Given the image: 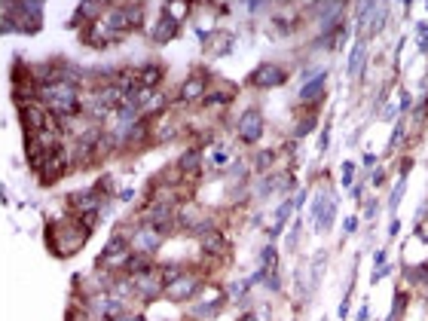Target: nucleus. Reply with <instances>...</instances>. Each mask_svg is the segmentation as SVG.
Here are the masks:
<instances>
[{
	"mask_svg": "<svg viewBox=\"0 0 428 321\" xmlns=\"http://www.w3.org/2000/svg\"><path fill=\"white\" fill-rule=\"evenodd\" d=\"M89 229L77 224V217H64V220H49L46 224V248L55 254V257H73L83 245L89 242Z\"/></svg>",
	"mask_w": 428,
	"mask_h": 321,
	"instance_id": "obj_1",
	"label": "nucleus"
},
{
	"mask_svg": "<svg viewBox=\"0 0 428 321\" xmlns=\"http://www.w3.org/2000/svg\"><path fill=\"white\" fill-rule=\"evenodd\" d=\"M324 266H328V251H319L312 260V288H319L324 279Z\"/></svg>",
	"mask_w": 428,
	"mask_h": 321,
	"instance_id": "obj_20",
	"label": "nucleus"
},
{
	"mask_svg": "<svg viewBox=\"0 0 428 321\" xmlns=\"http://www.w3.org/2000/svg\"><path fill=\"white\" fill-rule=\"evenodd\" d=\"M404 128H407V119H401V123H398V126H395V135H392V144H388V147H392V150H395V147H398V144H401V141H404Z\"/></svg>",
	"mask_w": 428,
	"mask_h": 321,
	"instance_id": "obj_28",
	"label": "nucleus"
},
{
	"mask_svg": "<svg viewBox=\"0 0 428 321\" xmlns=\"http://www.w3.org/2000/svg\"><path fill=\"white\" fill-rule=\"evenodd\" d=\"M162 13H169L174 22H184V18L190 16V6L181 4V0H174V4H165V6H162Z\"/></svg>",
	"mask_w": 428,
	"mask_h": 321,
	"instance_id": "obj_22",
	"label": "nucleus"
},
{
	"mask_svg": "<svg viewBox=\"0 0 428 321\" xmlns=\"http://www.w3.org/2000/svg\"><path fill=\"white\" fill-rule=\"evenodd\" d=\"M275 159H278V150H260V153L254 156V165H257L260 171H266V169H269V165H273Z\"/></svg>",
	"mask_w": 428,
	"mask_h": 321,
	"instance_id": "obj_24",
	"label": "nucleus"
},
{
	"mask_svg": "<svg viewBox=\"0 0 428 321\" xmlns=\"http://www.w3.org/2000/svg\"><path fill=\"white\" fill-rule=\"evenodd\" d=\"M287 83V71L275 61H263L251 71V86L254 89H275V86H285Z\"/></svg>",
	"mask_w": 428,
	"mask_h": 321,
	"instance_id": "obj_6",
	"label": "nucleus"
},
{
	"mask_svg": "<svg viewBox=\"0 0 428 321\" xmlns=\"http://www.w3.org/2000/svg\"><path fill=\"white\" fill-rule=\"evenodd\" d=\"M105 202H107V199L101 196L95 187L77 190V193H71V196H68V214H83V211H98V214H101Z\"/></svg>",
	"mask_w": 428,
	"mask_h": 321,
	"instance_id": "obj_11",
	"label": "nucleus"
},
{
	"mask_svg": "<svg viewBox=\"0 0 428 321\" xmlns=\"http://www.w3.org/2000/svg\"><path fill=\"white\" fill-rule=\"evenodd\" d=\"M132 196H135V190H123V193H119V199H123V202H132Z\"/></svg>",
	"mask_w": 428,
	"mask_h": 321,
	"instance_id": "obj_35",
	"label": "nucleus"
},
{
	"mask_svg": "<svg viewBox=\"0 0 428 321\" xmlns=\"http://www.w3.org/2000/svg\"><path fill=\"white\" fill-rule=\"evenodd\" d=\"M324 86H328V71L319 68L309 80L303 83V89H300V101H303L306 107H309V104H319V101H324Z\"/></svg>",
	"mask_w": 428,
	"mask_h": 321,
	"instance_id": "obj_12",
	"label": "nucleus"
},
{
	"mask_svg": "<svg viewBox=\"0 0 428 321\" xmlns=\"http://www.w3.org/2000/svg\"><path fill=\"white\" fill-rule=\"evenodd\" d=\"M413 284H422V281H428V263H422V266H416V269H410V275H407Z\"/></svg>",
	"mask_w": 428,
	"mask_h": 321,
	"instance_id": "obj_26",
	"label": "nucleus"
},
{
	"mask_svg": "<svg viewBox=\"0 0 428 321\" xmlns=\"http://www.w3.org/2000/svg\"><path fill=\"white\" fill-rule=\"evenodd\" d=\"M135 284V297L138 300H160L162 293H165V279H162V269L156 266L153 272H147V275H138V279H132Z\"/></svg>",
	"mask_w": 428,
	"mask_h": 321,
	"instance_id": "obj_10",
	"label": "nucleus"
},
{
	"mask_svg": "<svg viewBox=\"0 0 428 321\" xmlns=\"http://www.w3.org/2000/svg\"><path fill=\"white\" fill-rule=\"evenodd\" d=\"M117 321H144V315H135V312H126V315H119Z\"/></svg>",
	"mask_w": 428,
	"mask_h": 321,
	"instance_id": "obj_34",
	"label": "nucleus"
},
{
	"mask_svg": "<svg viewBox=\"0 0 428 321\" xmlns=\"http://www.w3.org/2000/svg\"><path fill=\"white\" fill-rule=\"evenodd\" d=\"M165 80V68L162 64H144V68H138V83H141V89L147 92H156V86Z\"/></svg>",
	"mask_w": 428,
	"mask_h": 321,
	"instance_id": "obj_17",
	"label": "nucleus"
},
{
	"mask_svg": "<svg viewBox=\"0 0 428 321\" xmlns=\"http://www.w3.org/2000/svg\"><path fill=\"white\" fill-rule=\"evenodd\" d=\"M4 18L13 22L16 31L22 34H37L43 28V6L40 4H4Z\"/></svg>",
	"mask_w": 428,
	"mask_h": 321,
	"instance_id": "obj_2",
	"label": "nucleus"
},
{
	"mask_svg": "<svg viewBox=\"0 0 428 321\" xmlns=\"http://www.w3.org/2000/svg\"><path fill=\"white\" fill-rule=\"evenodd\" d=\"M404 187H407V174H401V181H398V187L392 190V199H388V208H398V202H401V193H404Z\"/></svg>",
	"mask_w": 428,
	"mask_h": 321,
	"instance_id": "obj_25",
	"label": "nucleus"
},
{
	"mask_svg": "<svg viewBox=\"0 0 428 321\" xmlns=\"http://www.w3.org/2000/svg\"><path fill=\"white\" fill-rule=\"evenodd\" d=\"M425 107H428V101H425Z\"/></svg>",
	"mask_w": 428,
	"mask_h": 321,
	"instance_id": "obj_37",
	"label": "nucleus"
},
{
	"mask_svg": "<svg viewBox=\"0 0 428 321\" xmlns=\"http://www.w3.org/2000/svg\"><path fill=\"white\" fill-rule=\"evenodd\" d=\"M410 104H413L410 92H401V110H404V114H407V110H410Z\"/></svg>",
	"mask_w": 428,
	"mask_h": 321,
	"instance_id": "obj_31",
	"label": "nucleus"
},
{
	"mask_svg": "<svg viewBox=\"0 0 428 321\" xmlns=\"http://www.w3.org/2000/svg\"><path fill=\"white\" fill-rule=\"evenodd\" d=\"M236 98V86L232 83H223V80H211V89L206 95V104H230Z\"/></svg>",
	"mask_w": 428,
	"mask_h": 321,
	"instance_id": "obj_16",
	"label": "nucleus"
},
{
	"mask_svg": "<svg viewBox=\"0 0 428 321\" xmlns=\"http://www.w3.org/2000/svg\"><path fill=\"white\" fill-rule=\"evenodd\" d=\"M236 135H239L242 144H257L260 138H263V114H260L257 107H248L236 123Z\"/></svg>",
	"mask_w": 428,
	"mask_h": 321,
	"instance_id": "obj_9",
	"label": "nucleus"
},
{
	"mask_svg": "<svg viewBox=\"0 0 428 321\" xmlns=\"http://www.w3.org/2000/svg\"><path fill=\"white\" fill-rule=\"evenodd\" d=\"M202 291V279L196 272H184L181 279H174L172 284H165V293L162 300H172V303H181V300H196Z\"/></svg>",
	"mask_w": 428,
	"mask_h": 321,
	"instance_id": "obj_5",
	"label": "nucleus"
},
{
	"mask_svg": "<svg viewBox=\"0 0 428 321\" xmlns=\"http://www.w3.org/2000/svg\"><path fill=\"white\" fill-rule=\"evenodd\" d=\"M199 37L208 43L211 55H230L232 52V34L230 31H199Z\"/></svg>",
	"mask_w": 428,
	"mask_h": 321,
	"instance_id": "obj_15",
	"label": "nucleus"
},
{
	"mask_svg": "<svg viewBox=\"0 0 428 321\" xmlns=\"http://www.w3.org/2000/svg\"><path fill=\"white\" fill-rule=\"evenodd\" d=\"M370 181H374L376 187H383V183H386V171H383V169H376V171H374V178H370Z\"/></svg>",
	"mask_w": 428,
	"mask_h": 321,
	"instance_id": "obj_32",
	"label": "nucleus"
},
{
	"mask_svg": "<svg viewBox=\"0 0 428 321\" xmlns=\"http://www.w3.org/2000/svg\"><path fill=\"white\" fill-rule=\"evenodd\" d=\"M178 34H181V22H174L169 13H160L156 25L150 28V40H153V43H169V40H174Z\"/></svg>",
	"mask_w": 428,
	"mask_h": 321,
	"instance_id": "obj_14",
	"label": "nucleus"
},
{
	"mask_svg": "<svg viewBox=\"0 0 428 321\" xmlns=\"http://www.w3.org/2000/svg\"><path fill=\"white\" fill-rule=\"evenodd\" d=\"M312 128H315V114H309V116L300 119V126H297V138H303L306 132H312Z\"/></svg>",
	"mask_w": 428,
	"mask_h": 321,
	"instance_id": "obj_27",
	"label": "nucleus"
},
{
	"mask_svg": "<svg viewBox=\"0 0 428 321\" xmlns=\"http://www.w3.org/2000/svg\"><path fill=\"white\" fill-rule=\"evenodd\" d=\"M202 162H206V153H202V147H190L187 153H181V159H178V165L187 174H199L202 171Z\"/></svg>",
	"mask_w": 428,
	"mask_h": 321,
	"instance_id": "obj_19",
	"label": "nucleus"
},
{
	"mask_svg": "<svg viewBox=\"0 0 428 321\" xmlns=\"http://www.w3.org/2000/svg\"><path fill=\"white\" fill-rule=\"evenodd\" d=\"M386 16H388V6H386V4H383V6H376V9H374V22H370L367 34H376V31H383V25H386Z\"/></svg>",
	"mask_w": 428,
	"mask_h": 321,
	"instance_id": "obj_23",
	"label": "nucleus"
},
{
	"mask_svg": "<svg viewBox=\"0 0 428 321\" xmlns=\"http://www.w3.org/2000/svg\"><path fill=\"white\" fill-rule=\"evenodd\" d=\"M80 40L86 43L89 49H107V46L119 43V40H123V37L110 31V25L105 22V18H101V22H92L89 28H83V31H80Z\"/></svg>",
	"mask_w": 428,
	"mask_h": 321,
	"instance_id": "obj_8",
	"label": "nucleus"
},
{
	"mask_svg": "<svg viewBox=\"0 0 428 321\" xmlns=\"http://www.w3.org/2000/svg\"><path fill=\"white\" fill-rule=\"evenodd\" d=\"M420 28V46H422V52H428V25H416Z\"/></svg>",
	"mask_w": 428,
	"mask_h": 321,
	"instance_id": "obj_29",
	"label": "nucleus"
},
{
	"mask_svg": "<svg viewBox=\"0 0 428 321\" xmlns=\"http://www.w3.org/2000/svg\"><path fill=\"white\" fill-rule=\"evenodd\" d=\"M386 257H388V251H386V248H383V251H376V257H374L376 269H383V266H386Z\"/></svg>",
	"mask_w": 428,
	"mask_h": 321,
	"instance_id": "obj_30",
	"label": "nucleus"
},
{
	"mask_svg": "<svg viewBox=\"0 0 428 321\" xmlns=\"http://www.w3.org/2000/svg\"><path fill=\"white\" fill-rule=\"evenodd\" d=\"M123 9H126V16H129V25H132V31H138V28H141V22H144V6H141V4H123Z\"/></svg>",
	"mask_w": 428,
	"mask_h": 321,
	"instance_id": "obj_21",
	"label": "nucleus"
},
{
	"mask_svg": "<svg viewBox=\"0 0 428 321\" xmlns=\"http://www.w3.org/2000/svg\"><path fill=\"white\" fill-rule=\"evenodd\" d=\"M242 321H260V318L254 315V312H248V315H242Z\"/></svg>",
	"mask_w": 428,
	"mask_h": 321,
	"instance_id": "obj_36",
	"label": "nucleus"
},
{
	"mask_svg": "<svg viewBox=\"0 0 428 321\" xmlns=\"http://www.w3.org/2000/svg\"><path fill=\"white\" fill-rule=\"evenodd\" d=\"M64 171H73L68 144H61V147H55V150L46 153L40 171H37V181H40V187H52V183H59L64 178Z\"/></svg>",
	"mask_w": 428,
	"mask_h": 321,
	"instance_id": "obj_3",
	"label": "nucleus"
},
{
	"mask_svg": "<svg viewBox=\"0 0 428 321\" xmlns=\"http://www.w3.org/2000/svg\"><path fill=\"white\" fill-rule=\"evenodd\" d=\"M199 248H202V254H206V257H220V260H227V257H230V238L220 233V226L202 236Z\"/></svg>",
	"mask_w": 428,
	"mask_h": 321,
	"instance_id": "obj_13",
	"label": "nucleus"
},
{
	"mask_svg": "<svg viewBox=\"0 0 428 321\" xmlns=\"http://www.w3.org/2000/svg\"><path fill=\"white\" fill-rule=\"evenodd\" d=\"M162 242H165V236L160 233V229H153V226H147V224H141L132 233V238H129V248H132L135 254H147V257H153L156 251L162 248Z\"/></svg>",
	"mask_w": 428,
	"mask_h": 321,
	"instance_id": "obj_7",
	"label": "nucleus"
},
{
	"mask_svg": "<svg viewBox=\"0 0 428 321\" xmlns=\"http://www.w3.org/2000/svg\"><path fill=\"white\" fill-rule=\"evenodd\" d=\"M364 61H367V37H358L355 46H352V55H349V77H361Z\"/></svg>",
	"mask_w": 428,
	"mask_h": 321,
	"instance_id": "obj_18",
	"label": "nucleus"
},
{
	"mask_svg": "<svg viewBox=\"0 0 428 321\" xmlns=\"http://www.w3.org/2000/svg\"><path fill=\"white\" fill-rule=\"evenodd\" d=\"M211 80H214V77H208V73L202 71V68H196V71H193L187 80L181 83L178 98L184 101V104H196V101H206L208 89H211Z\"/></svg>",
	"mask_w": 428,
	"mask_h": 321,
	"instance_id": "obj_4",
	"label": "nucleus"
},
{
	"mask_svg": "<svg viewBox=\"0 0 428 321\" xmlns=\"http://www.w3.org/2000/svg\"><path fill=\"white\" fill-rule=\"evenodd\" d=\"M355 229H358V217L352 214V217H346V233H355Z\"/></svg>",
	"mask_w": 428,
	"mask_h": 321,
	"instance_id": "obj_33",
	"label": "nucleus"
}]
</instances>
